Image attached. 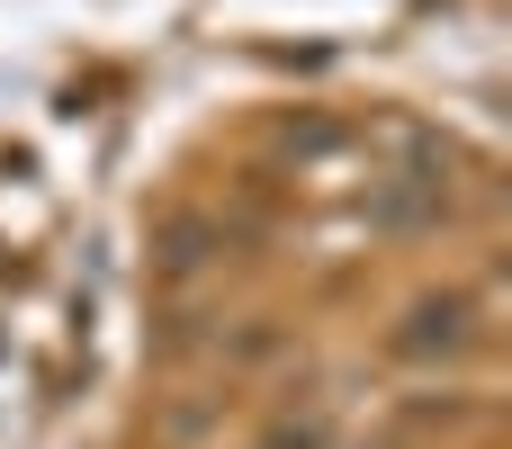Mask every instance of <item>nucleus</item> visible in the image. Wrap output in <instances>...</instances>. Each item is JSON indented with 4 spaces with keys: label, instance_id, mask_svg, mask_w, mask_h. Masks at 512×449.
I'll list each match as a JSON object with an SVG mask.
<instances>
[{
    "label": "nucleus",
    "instance_id": "f257e3e1",
    "mask_svg": "<svg viewBox=\"0 0 512 449\" xmlns=\"http://www.w3.org/2000/svg\"><path fill=\"white\" fill-rule=\"evenodd\" d=\"M468 342H477V306H468V297H423V306L396 324V351H405V360H459Z\"/></svg>",
    "mask_w": 512,
    "mask_h": 449
},
{
    "label": "nucleus",
    "instance_id": "f03ea898",
    "mask_svg": "<svg viewBox=\"0 0 512 449\" xmlns=\"http://www.w3.org/2000/svg\"><path fill=\"white\" fill-rule=\"evenodd\" d=\"M324 441H333V423H324V414H306V423L288 414V423L270 432V449H324Z\"/></svg>",
    "mask_w": 512,
    "mask_h": 449
}]
</instances>
